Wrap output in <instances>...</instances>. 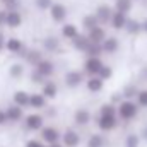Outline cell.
I'll list each match as a JSON object with an SVG mask.
<instances>
[{"label":"cell","mask_w":147,"mask_h":147,"mask_svg":"<svg viewBox=\"0 0 147 147\" xmlns=\"http://www.w3.org/2000/svg\"><path fill=\"white\" fill-rule=\"evenodd\" d=\"M63 147H79L82 144V135L80 132H77L75 128H65L62 132V139H60Z\"/></svg>","instance_id":"obj_7"},{"label":"cell","mask_w":147,"mask_h":147,"mask_svg":"<svg viewBox=\"0 0 147 147\" xmlns=\"http://www.w3.org/2000/svg\"><path fill=\"white\" fill-rule=\"evenodd\" d=\"M24 22V17L21 14V10H7V17H5V28L9 29H19Z\"/></svg>","instance_id":"obj_15"},{"label":"cell","mask_w":147,"mask_h":147,"mask_svg":"<svg viewBox=\"0 0 147 147\" xmlns=\"http://www.w3.org/2000/svg\"><path fill=\"white\" fill-rule=\"evenodd\" d=\"M24 147H46V144L41 139H28L24 142Z\"/></svg>","instance_id":"obj_41"},{"label":"cell","mask_w":147,"mask_h":147,"mask_svg":"<svg viewBox=\"0 0 147 147\" xmlns=\"http://www.w3.org/2000/svg\"><path fill=\"white\" fill-rule=\"evenodd\" d=\"M51 3H53V0H34V7H36L38 10H48L50 7H51Z\"/></svg>","instance_id":"obj_39"},{"label":"cell","mask_w":147,"mask_h":147,"mask_svg":"<svg viewBox=\"0 0 147 147\" xmlns=\"http://www.w3.org/2000/svg\"><path fill=\"white\" fill-rule=\"evenodd\" d=\"M139 91H140V87L135 82H127V84L121 86V91L120 92H121L123 99H135L137 94H139Z\"/></svg>","instance_id":"obj_28"},{"label":"cell","mask_w":147,"mask_h":147,"mask_svg":"<svg viewBox=\"0 0 147 147\" xmlns=\"http://www.w3.org/2000/svg\"><path fill=\"white\" fill-rule=\"evenodd\" d=\"M121 99H123L121 92H113V94H111V98H110V101L113 103V105H118V103H120Z\"/></svg>","instance_id":"obj_43"},{"label":"cell","mask_w":147,"mask_h":147,"mask_svg":"<svg viewBox=\"0 0 147 147\" xmlns=\"http://www.w3.org/2000/svg\"><path fill=\"white\" fill-rule=\"evenodd\" d=\"M139 135H140V140H142V142H147V121L142 123V127H140V130H139Z\"/></svg>","instance_id":"obj_42"},{"label":"cell","mask_w":147,"mask_h":147,"mask_svg":"<svg viewBox=\"0 0 147 147\" xmlns=\"http://www.w3.org/2000/svg\"><path fill=\"white\" fill-rule=\"evenodd\" d=\"M5 51L10 53V55H17V57L22 58V55L26 51V45L22 43V39H19V38H16V36H10L5 39Z\"/></svg>","instance_id":"obj_10"},{"label":"cell","mask_w":147,"mask_h":147,"mask_svg":"<svg viewBox=\"0 0 147 147\" xmlns=\"http://www.w3.org/2000/svg\"><path fill=\"white\" fill-rule=\"evenodd\" d=\"M22 58H24V62H26L28 65L34 67L39 60H43V58H45V55H43V51H41L39 48H26V51H24Z\"/></svg>","instance_id":"obj_21"},{"label":"cell","mask_w":147,"mask_h":147,"mask_svg":"<svg viewBox=\"0 0 147 147\" xmlns=\"http://www.w3.org/2000/svg\"><path fill=\"white\" fill-rule=\"evenodd\" d=\"M5 39H7V38H5V34H3V31L0 29V53L5 51Z\"/></svg>","instance_id":"obj_46"},{"label":"cell","mask_w":147,"mask_h":147,"mask_svg":"<svg viewBox=\"0 0 147 147\" xmlns=\"http://www.w3.org/2000/svg\"><path fill=\"white\" fill-rule=\"evenodd\" d=\"M128 36H139L142 33V22L135 17H128L127 24H125V29H123Z\"/></svg>","instance_id":"obj_27"},{"label":"cell","mask_w":147,"mask_h":147,"mask_svg":"<svg viewBox=\"0 0 147 147\" xmlns=\"http://www.w3.org/2000/svg\"><path fill=\"white\" fill-rule=\"evenodd\" d=\"M89 45H91V41H89L87 34H82V33H79V34L70 41V46H72L75 51H79V53H84Z\"/></svg>","instance_id":"obj_26"},{"label":"cell","mask_w":147,"mask_h":147,"mask_svg":"<svg viewBox=\"0 0 147 147\" xmlns=\"http://www.w3.org/2000/svg\"><path fill=\"white\" fill-rule=\"evenodd\" d=\"M84 86H86L87 92H91V94H99V92H103V89H105V80H103L99 75H91V77L86 79Z\"/></svg>","instance_id":"obj_16"},{"label":"cell","mask_w":147,"mask_h":147,"mask_svg":"<svg viewBox=\"0 0 147 147\" xmlns=\"http://www.w3.org/2000/svg\"><path fill=\"white\" fill-rule=\"evenodd\" d=\"M5 17H7V10L5 9H0V29L5 28Z\"/></svg>","instance_id":"obj_44"},{"label":"cell","mask_w":147,"mask_h":147,"mask_svg":"<svg viewBox=\"0 0 147 147\" xmlns=\"http://www.w3.org/2000/svg\"><path fill=\"white\" fill-rule=\"evenodd\" d=\"M57 115H58V110H57V108H53V106H46V108L43 110V116H45V120L57 118Z\"/></svg>","instance_id":"obj_40"},{"label":"cell","mask_w":147,"mask_h":147,"mask_svg":"<svg viewBox=\"0 0 147 147\" xmlns=\"http://www.w3.org/2000/svg\"><path fill=\"white\" fill-rule=\"evenodd\" d=\"M103 65H105V62H103L101 57H86V60L82 63V72L86 74L87 77L98 75Z\"/></svg>","instance_id":"obj_6"},{"label":"cell","mask_w":147,"mask_h":147,"mask_svg":"<svg viewBox=\"0 0 147 147\" xmlns=\"http://www.w3.org/2000/svg\"><path fill=\"white\" fill-rule=\"evenodd\" d=\"M140 135H139V132H128L127 135H125V140H123V144L125 146H140Z\"/></svg>","instance_id":"obj_32"},{"label":"cell","mask_w":147,"mask_h":147,"mask_svg":"<svg viewBox=\"0 0 147 147\" xmlns=\"http://www.w3.org/2000/svg\"><path fill=\"white\" fill-rule=\"evenodd\" d=\"M39 139L45 142V144H55V142H60L62 139V132L53 127V125H45L41 130H39Z\"/></svg>","instance_id":"obj_8"},{"label":"cell","mask_w":147,"mask_h":147,"mask_svg":"<svg viewBox=\"0 0 147 147\" xmlns=\"http://www.w3.org/2000/svg\"><path fill=\"white\" fill-rule=\"evenodd\" d=\"M24 74H26V67H24L22 62H14V63H10V67H9V75H10V79L21 80V79L24 77Z\"/></svg>","instance_id":"obj_29"},{"label":"cell","mask_w":147,"mask_h":147,"mask_svg":"<svg viewBox=\"0 0 147 147\" xmlns=\"http://www.w3.org/2000/svg\"><path fill=\"white\" fill-rule=\"evenodd\" d=\"M50 12V19L57 24H63L67 22V17H69V9L62 3V2H53L51 7L48 9Z\"/></svg>","instance_id":"obj_5"},{"label":"cell","mask_w":147,"mask_h":147,"mask_svg":"<svg viewBox=\"0 0 147 147\" xmlns=\"http://www.w3.org/2000/svg\"><path fill=\"white\" fill-rule=\"evenodd\" d=\"M29 80H31L33 84H39V86H41L46 79H45V77H43L39 72H38L36 69H33V70H31V74H29Z\"/></svg>","instance_id":"obj_38"},{"label":"cell","mask_w":147,"mask_h":147,"mask_svg":"<svg viewBox=\"0 0 147 147\" xmlns=\"http://www.w3.org/2000/svg\"><path fill=\"white\" fill-rule=\"evenodd\" d=\"M113 74H115V72H113V67H111V65H108V63H105V65L101 67V70H99V74H98V75H99V77L106 82V80H111V79H113Z\"/></svg>","instance_id":"obj_36"},{"label":"cell","mask_w":147,"mask_h":147,"mask_svg":"<svg viewBox=\"0 0 147 147\" xmlns=\"http://www.w3.org/2000/svg\"><path fill=\"white\" fill-rule=\"evenodd\" d=\"M86 79H87V75L82 70L70 69V70H67V72L63 74V86L67 89H77V87H80L86 82Z\"/></svg>","instance_id":"obj_3"},{"label":"cell","mask_w":147,"mask_h":147,"mask_svg":"<svg viewBox=\"0 0 147 147\" xmlns=\"http://www.w3.org/2000/svg\"><path fill=\"white\" fill-rule=\"evenodd\" d=\"M94 123H96V127H98V130L99 132H103V134H111V132H115L118 127H120V118H118V115H98L96 118H94Z\"/></svg>","instance_id":"obj_2"},{"label":"cell","mask_w":147,"mask_h":147,"mask_svg":"<svg viewBox=\"0 0 147 147\" xmlns=\"http://www.w3.org/2000/svg\"><path fill=\"white\" fill-rule=\"evenodd\" d=\"M29 94L31 92H28L24 89L14 91L12 92V103L17 105V106H21V108H29Z\"/></svg>","instance_id":"obj_25"},{"label":"cell","mask_w":147,"mask_h":147,"mask_svg":"<svg viewBox=\"0 0 147 147\" xmlns=\"http://www.w3.org/2000/svg\"><path fill=\"white\" fill-rule=\"evenodd\" d=\"M41 46H43V51H46V53H58L60 46H62V41H60L58 36L50 34L41 41Z\"/></svg>","instance_id":"obj_17"},{"label":"cell","mask_w":147,"mask_h":147,"mask_svg":"<svg viewBox=\"0 0 147 147\" xmlns=\"http://www.w3.org/2000/svg\"><path fill=\"white\" fill-rule=\"evenodd\" d=\"M0 5L5 10H17L21 9V0H0Z\"/></svg>","instance_id":"obj_37"},{"label":"cell","mask_w":147,"mask_h":147,"mask_svg":"<svg viewBox=\"0 0 147 147\" xmlns=\"http://www.w3.org/2000/svg\"><path fill=\"white\" fill-rule=\"evenodd\" d=\"M39 92H41L48 101H50V99L53 101V99L58 98V94H60V87H58V84H57L53 79H46V80L41 84V91H39Z\"/></svg>","instance_id":"obj_12"},{"label":"cell","mask_w":147,"mask_h":147,"mask_svg":"<svg viewBox=\"0 0 147 147\" xmlns=\"http://www.w3.org/2000/svg\"><path fill=\"white\" fill-rule=\"evenodd\" d=\"M86 34H87V38H89L91 43H96V45H101V43L106 39V36H108L105 26H96V28H92L91 31H87Z\"/></svg>","instance_id":"obj_22"},{"label":"cell","mask_w":147,"mask_h":147,"mask_svg":"<svg viewBox=\"0 0 147 147\" xmlns=\"http://www.w3.org/2000/svg\"><path fill=\"white\" fill-rule=\"evenodd\" d=\"M135 103L139 105L140 110H147V87H144V89L139 91V94H137V98H135Z\"/></svg>","instance_id":"obj_35"},{"label":"cell","mask_w":147,"mask_h":147,"mask_svg":"<svg viewBox=\"0 0 147 147\" xmlns=\"http://www.w3.org/2000/svg\"><path fill=\"white\" fill-rule=\"evenodd\" d=\"M134 2H142V0H134Z\"/></svg>","instance_id":"obj_50"},{"label":"cell","mask_w":147,"mask_h":147,"mask_svg":"<svg viewBox=\"0 0 147 147\" xmlns=\"http://www.w3.org/2000/svg\"><path fill=\"white\" fill-rule=\"evenodd\" d=\"M7 123H9V120H7L5 110H0V127H5Z\"/></svg>","instance_id":"obj_45"},{"label":"cell","mask_w":147,"mask_h":147,"mask_svg":"<svg viewBox=\"0 0 147 147\" xmlns=\"http://www.w3.org/2000/svg\"><path fill=\"white\" fill-rule=\"evenodd\" d=\"M106 144L108 139L103 132H91L86 140V147H106Z\"/></svg>","instance_id":"obj_20"},{"label":"cell","mask_w":147,"mask_h":147,"mask_svg":"<svg viewBox=\"0 0 147 147\" xmlns=\"http://www.w3.org/2000/svg\"><path fill=\"white\" fill-rule=\"evenodd\" d=\"M5 115H7V120H9V123H14V125H17V123H22V120H24V108H21V106H17V105H9L7 108H5Z\"/></svg>","instance_id":"obj_14"},{"label":"cell","mask_w":147,"mask_h":147,"mask_svg":"<svg viewBox=\"0 0 147 147\" xmlns=\"http://www.w3.org/2000/svg\"><path fill=\"white\" fill-rule=\"evenodd\" d=\"M45 121H46V120H45L43 113L34 111V113H29V115L24 116L22 125H24V128H26L28 132H39V130L45 127Z\"/></svg>","instance_id":"obj_4"},{"label":"cell","mask_w":147,"mask_h":147,"mask_svg":"<svg viewBox=\"0 0 147 147\" xmlns=\"http://www.w3.org/2000/svg\"><path fill=\"white\" fill-rule=\"evenodd\" d=\"M79 33L80 31H79L77 24H74V22H63L62 28H60V36H62V39H65V41H72Z\"/></svg>","instance_id":"obj_23"},{"label":"cell","mask_w":147,"mask_h":147,"mask_svg":"<svg viewBox=\"0 0 147 147\" xmlns=\"http://www.w3.org/2000/svg\"><path fill=\"white\" fill-rule=\"evenodd\" d=\"M86 57H103V50H101V45H96V43H91L87 46V50L84 51Z\"/></svg>","instance_id":"obj_34"},{"label":"cell","mask_w":147,"mask_h":147,"mask_svg":"<svg viewBox=\"0 0 147 147\" xmlns=\"http://www.w3.org/2000/svg\"><path fill=\"white\" fill-rule=\"evenodd\" d=\"M140 22H142V33L147 34V17H146V19H142Z\"/></svg>","instance_id":"obj_47"},{"label":"cell","mask_w":147,"mask_h":147,"mask_svg":"<svg viewBox=\"0 0 147 147\" xmlns=\"http://www.w3.org/2000/svg\"><path fill=\"white\" fill-rule=\"evenodd\" d=\"M120 39L116 36H106V39L101 43V50H103V55H115L118 53L120 50Z\"/></svg>","instance_id":"obj_18"},{"label":"cell","mask_w":147,"mask_h":147,"mask_svg":"<svg viewBox=\"0 0 147 147\" xmlns=\"http://www.w3.org/2000/svg\"><path fill=\"white\" fill-rule=\"evenodd\" d=\"M33 69H36L45 79H51L55 75V72H57V63L53 60H50V58H43V60L38 62Z\"/></svg>","instance_id":"obj_11"},{"label":"cell","mask_w":147,"mask_h":147,"mask_svg":"<svg viewBox=\"0 0 147 147\" xmlns=\"http://www.w3.org/2000/svg\"><path fill=\"white\" fill-rule=\"evenodd\" d=\"M127 21H128V16H127V14L113 10V16H111V21H110V26L115 29V31H123V29H125V24H127Z\"/></svg>","instance_id":"obj_24"},{"label":"cell","mask_w":147,"mask_h":147,"mask_svg":"<svg viewBox=\"0 0 147 147\" xmlns=\"http://www.w3.org/2000/svg\"><path fill=\"white\" fill-rule=\"evenodd\" d=\"M74 125L75 127H80V128H86L92 123V113L87 110V108H77L74 111Z\"/></svg>","instance_id":"obj_9"},{"label":"cell","mask_w":147,"mask_h":147,"mask_svg":"<svg viewBox=\"0 0 147 147\" xmlns=\"http://www.w3.org/2000/svg\"><path fill=\"white\" fill-rule=\"evenodd\" d=\"M94 16L101 26H108L111 21V16H113V7L108 3H99L94 10Z\"/></svg>","instance_id":"obj_13"},{"label":"cell","mask_w":147,"mask_h":147,"mask_svg":"<svg viewBox=\"0 0 147 147\" xmlns=\"http://www.w3.org/2000/svg\"><path fill=\"white\" fill-rule=\"evenodd\" d=\"M139 113L140 108L135 103V99H121L116 105V115L123 123H132L135 118H139Z\"/></svg>","instance_id":"obj_1"},{"label":"cell","mask_w":147,"mask_h":147,"mask_svg":"<svg viewBox=\"0 0 147 147\" xmlns=\"http://www.w3.org/2000/svg\"><path fill=\"white\" fill-rule=\"evenodd\" d=\"M48 106V99L41 92H31L29 94V108L33 111H43Z\"/></svg>","instance_id":"obj_19"},{"label":"cell","mask_w":147,"mask_h":147,"mask_svg":"<svg viewBox=\"0 0 147 147\" xmlns=\"http://www.w3.org/2000/svg\"><path fill=\"white\" fill-rule=\"evenodd\" d=\"M80 26H82V29L87 33V31H91L92 28L101 26V24L98 22V19H96V16H94V12H92V14H86V16L80 19Z\"/></svg>","instance_id":"obj_31"},{"label":"cell","mask_w":147,"mask_h":147,"mask_svg":"<svg viewBox=\"0 0 147 147\" xmlns=\"http://www.w3.org/2000/svg\"><path fill=\"white\" fill-rule=\"evenodd\" d=\"M125 147H140V146H125Z\"/></svg>","instance_id":"obj_49"},{"label":"cell","mask_w":147,"mask_h":147,"mask_svg":"<svg viewBox=\"0 0 147 147\" xmlns=\"http://www.w3.org/2000/svg\"><path fill=\"white\" fill-rule=\"evenodd\" d=\"M98 115H116V105H113L111 101L103 103L98 108Z\"/></svg>","instance_id":"obj_33"},{"label":"cell","mask_w":147,"mask_h":147,"mask_svg":"<svg viewBox=\"0 0 147 147\" xmlns=\"http://www.w3.org/2000/svg\"><path fill=\"white\" fill-rule=\"evenodd\" d=\"M46 147H63L62 142H55V144H46Z\"/></svg>","instance_id":"obj_48"},{"label":"cell","mask_w":147,"mask_h":147,"mask_svg":"<svg viewBox=\"0 0 147 147\" xmlns=\"http://www.w3.org/2000/svg\"><path fill=\"white\" fill-rule=\"evenodd\" d=\"M134 5H135L134 0H115V3H113V10H116V12H123V14L128 16V14L132 12Z\"/></svg>","instance_id":"obj_30"}]
</instances>
